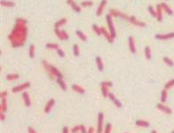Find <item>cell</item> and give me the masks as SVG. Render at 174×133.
Masks as SVG:
<instances>
[{"label": "cell", "instance_id": "1", "mask_svg": "<svg viewBox=\"0 0 174 133\" xmlns=\"http://www.w3.org/2000/svg\"><path fill=\"white\" fill-rule=\"evenodd\" d=\"M27 20L23 18H17L15 20V26L12 28V32L8 35V39L11 42L13 48L23 46L28 36V28L26 24Z\"/></svg>", "mask_w": 174, "mask_h": 133}, {"label": "cell", "instance_id": "2", "mask_svg": "<svg viewBox=\"0 0 174 133\" xmlns=\"http://www.w3.org/2000/svg\"><path fill=\"white\" fill-rule=\"evenodd\" d=\"M42 65L44 68H45V69L46 70L47 75H48L49 78L51 79V80H53L55 77L56 78H63V76H62L61 72L60 71L56 66L48 63L45 60L42 61Z\"/></svg>", "mask_w": 174, "mask_h": 133}, {"label": "cell", "instance_id": "3", "mask_svg": "<svg viewBox=\"0 0 174 133\" xmlns=\"http://www.w3.org/2000/svg\"><path fill=\"white\" fill-rule=\"evenodd\" d=\"M106 20H107V27H108V29H109V33L111 34L112 37L114 39L117 37V31H115V28L114 26V22H113V17L109 14H107L106 15Z\"/></svg>", "mask_w": 174, "mask_h": 133}, {"label": "cell", "instance_id": "4", "mask_svg": "<svg viewBox=\"0 0 174 133\" xmlns=\"http://www.w3.org/2000/svg\"><path fill=\"white\" fill-rule=\"evenodd\" d=\"M108 14H109V15H111L112 17H120V18L124 19V20H128V21H129L130 16H128L127 14L124 13V12L118 11V10H117V9H113V8H112V9L109 10V13Z\"/></svg>", "mask_w": 174, "mask_h": 133}, {"label": "cell", "instance_id": "5", "mask_svg": "<svg viewBox=\"0 0 174 133\" xmlns=\"http://www.w3.org/2000/svg\"><path fill=\"white\" fill-rule=\"evenodd\" d=\"M103 122H104V114L102 112H99L97 119V133L103 132Z\"/></svg>", "mask_w": 174, "mask_h": 133}, {"label": "cell", "instance_id": "6", "mask_svg": "<svg viewBox=\"0 0 174 133\" xmlns=\"http://www.w3.org/2000/svg\"><path fill=\"white\" fill-rule=\"evenodd\" d=\"M54 33H55L56 36H57L58 38L61 41H63V40L66 41L69 38V35H68L67 31H65V30H61L60 28H54Z\"/></svg>", "mask_w": 174, "mask_h": 133}, {"label": "cell", "instance_id": "7", "mask_svg": "<svg viewBox=\"0 0 174 133\" xmlns=\"http://www.w3.org/2000/svg\"><path fill=\"white\" fill-rule=\"evenodd\" d=\"M30 82H26V83H23V84L13 87V88L12 89V91L13 93H18V92H20V91H25L26 89L30 88Z\"/></svg>", "mask_w": 174, "mask_h": 133}, {"label": "cell", "instance_id": "8", "mask_svg": "<svg viewBox=\"0 0 174 133\" xmlns=\"http://www.w3.org/2000/svg\"><path fill=\"white\" fill-rule=\"evenodd\" d=\"M155 38L157 39V40H163V41L170 40V39L174 38V32L166 33V34H156L155 36Z\"/></svg>", "mask_w": 174, "mask_h": 133}, {"label": "cell", "instance_id": "9", "mask_svg": "<svg viewBox=\"0 0 174 133\" xmlns=\"http://www.w3.org/2000/svg\"><path fill=\"white\" fill-rule=\"evenodd\" d=\"M129 22H130L132 25L137 27H140V28H145L147 26V24L145 23L144 21H141V20H138L135 16H130L129 18Z\"/></svg>", "mask_w": 174, "mask_h": 133}, {"label": "cell", "instance_id": "10", "mask_svg": "<svg viewBox=\"0 0 174 133\" xmlns=\"http://www.w3.org/2000/svg\"><path fill=\"white\" fill-rule=\"evenodd\" d=\"M128 43H129V49L130 51V53H132V54H135L136 51H137V49H136V43H135V40H134L133 36H129V38H128Z\"/></svg>", "mask_w": 174, "mask_h": 133}, {"label": "cell", "instance_id": "11", "mask_svg": "<svg viewBox=\"0 0 174 133\" xmlns=\"http://www.w3.org/2000/svg\"><path fill=\"white\" fill-rule=\"evenodd\" d=\"M157 108H158L160 111L163 112V113H165L166 115H171L172 114V110H171L170 107H166V106H164L163 103H158L157 104Z\"/></svg>", "mask_w": 174, "mask_h": 133}, {"label": "cell", "instance_id": "12", "mask_svg": "<svg viewBox=\"0 0 174 133\" xmlns=\"http://www.w3.org/2000/svg\"><path fill=\"white\" fill-rule=\"evenodd\" d=\"M106 5H107V0H101L100 3L99 4L98 8H97V11H96L97 16H100L101 14L103 13V11H104V9H105Z\"/></svg>", "mask_w": 174, "mask_h": 133}, {"label": "cell", "instance_id": "13", "mask_svg": "<svg viewBox=\"0 0 174 133\" xmlns=\"http://www.w3.org/2000/svg\"><path fill=\"white\" fill-rule=\"evenodd\" d=\"M101 32H102V35L104 36V37L106 38V40L107 41L108 43H112L114 42V38L112 37L111 34L109 33V31H107L104 27H101Z\"/></svg>", "mask_w": 174, "mask_h": 133}, {"label": "cell", "instance_id": "14", "mask_svg": "<svg viewBox=\"0 0 174 133\" xmlns=\"http://www.w3.org/2000/svg\"><path fill=\"white\" fill-rule=\"evenodd\" d=\"M108 98H109V99L112 101V102L114 103V105L115 106L117 107H118V108H120V107H122V103L120 102V100L118 99H117V97L115 96V95L113 94V93H111V92H109V94H108Z\"/></svg>", "mask_w": 174, "mask_h": 133}, {"label": "cell", "instance_id": "15", "mask_svg": "<svg viewBox=\"0 0 174 133\" xmlns=\"http://www.w3.org/2000/svg\"><path fill=\"white\" fill-rule=\"evenodd\" d=\"M155 10H156V19H157V20L160 22L163 20V11L160 4L156 5Z\"/></svg>", "mask_w": 174, "mask_h": 133}, {"label": "cell", "instance_id": "16", "mask_svg": "<svg viewBox=\"0 0 174 133\" xmlns=\"http://www.w3.org/2000/svg\"><path fill=\"white\" fill-rule=\"evenodd\" d=\"M54 104H55L54 99H50L48 100V102H47V104H46V106H45V113L48 114L49 112L52 110V108H53V106H54Z\"/></svg>", "mask_w": 174, "mask_h": 133}, {"label": "cell", "instance_id": "17", "mask_svg": "<svg viewBox=\"0 0 174 133\" xmlns=\"http://www.w3.org/2000/svg\"><path fill=\"white\" fill-rule=\"evenodd\" d=\"M96 65L99 71L102 72L103 70H104V64H103L102 58H101L100 56H97L96 57Z\"/></svg>", "mask_w": 174, "mask_h": 133}, {"label": "cell", "instance_id": "18", "mask_svg": "<svg viewBox=\"0 0 174 133\" xmlns=\"http://www.w3.org/2000/svg\"><path fill=\"white\" fill-rule=\"evenodd\" d=\"M22 98H23V100H24V104L26 107H30L31 106V99L30 97L28 95V93L27 91H24L22 93Z\"/></svg>", "mask_w": 174, "mask_h": 133}, {"label": "cell", "instance_id": "19", "mask_svg": "<svg viewBox=\"0 0 174 133\" xmlns=\"http://www.w3.org/2000/svg\"><path fill=\"white\" fill-rule=\"evenodd\" d=\"M7 110V100L6 98L1 99V103H0V112L1 113H5Z\"/></svg>", "mask_w": 174, "mask_h": 133}, {"label": "cell", "instance_id": "20", "mask_svg": "<svg viewBox=\"0 0 174 133\" xmlns=\"http://www.w3.org/2000/svg\"><path fill=\"white\" fill-rule=\"evenodd\" d=\"M0 4H1L2 6H4V7H14L15 6V3H14L13 1H10V0H1V2H0Z\"/></svg>", "mask_w": 174, "mask_h": 133}, {"label": "cell", "instance_id": "21", "mask_svg": "<svg viewBox=\"0 0 174 133\" xmlns=\"http://www.w3.org/2000/svg\"><path fill=\"white\" fill-rule=\"evenodd\" d=\"M160 5H161V6H162V8H163V11H164L165 12H166V13L170 14V15H173V11H172V10H171V8L170 7V6L168 5L166 3L163 2V3H161Z\"/></svg>", "mask_w": 174, "mask_h": 133}, {"label": "cell", "instance_id": "22", "mask_svg": "<svg viewBox=\"0 0 174 133\" xmlns=\"http://www.w3.org/2000/svg\"><path fill=\"white\" fill-rule=\"evenodd\" d=\"M135 123L139 127H143V128H148L150 125V123L148 121H145V120H138V121H136Z\"/></svg>", "mask_w": 174, "mask_h": 133}, {"label": "cell", "instance_id": "23", "mask_svg": "<svg viewBox=\"0 0 174 133\" xmlns=\"http://www.w3.org/2000/svg\"><path fill=\"white\" fill-rule=\"evenodd\" d=\"M76 35L77 36V37L80 39L81 41H83V42H86V41H87L86 35L84 34V32H82L81 30H76Z\"/></svg>", "mask_w": 174, "mask_h": 133}, {"label": "cell", "instance_id": "24", "mask_svg": "<svg viewBox=\"0 0 174 133\" xmlns=\"http://www.w3.org/2000/svg\"><path fill=\"white\" fill-rule=\"evenodd\" d=\"M72 89H73L74 91L79 93V94H84V89L83 88L82 86L78 85V84H73V85H72Z\"/></svg>", "mask_w": 174, "mask_h": 133}, {"label": "cell", "instance_id": "25", "mask_svg": "<svg viewBox=\"0 0 174 133\" xmlns=\"http://www.w3.org/2000/svg\"><path fill=\"white\" fill-rule=\"evenodd\" d=\"M67 21H68V20L66 18H61V20H59L58 21H56L55 22V24H54V28H61V26H63V25H65L66 23H67Z\"/></svg>", "mask_w": 174, "mask_h": 133}, {"label": "cell", "instance_id": "26", "mask_svg": "<svg viewBox=\"0 0 174 133\" xmlns=\"http://www.w3.org/2000/svg\"><path fill=\"white\" fill-rule=\"evenodd\" d=\"M144 53H145V57H146L147 60H151V58H152V54H151V47L148 46V45H147L146 47H145L144 49Z\"/></svg>", "mask_w": 174, "mask_h": 133}, {"label": "cell", "instance_id": "27", "mask_svg": "<svg viewBox=\"0 0 174 133\" xmlns=\"http://www.w3.org/2000/svg\"><path fill=\"white\" fill-rule=\"evenodd\" d=\"M56 82L58 83V84L60 85V87H61L63 91L67 90V84H66V83L63 81V78H57L56 79Z\"/></svg>", "mask_w": 174, "mask_h": 133}, {"label": "cell", "instance_id": "28", "mask_svg": "<svg viewBox=\"0 0 174 133\" xmlns=\"http://www.w3.org/2000/svg\"><path fill=\"white\" fill-rule=\"evenodd\" d=\"M28 55H30V59H33L36 55V46L35 45H30V50H28Z\"/></svg>", "mask_w": 174, "mask_h": 133}, {"label": "cell", "instance_id": "29", "mask_svg": "<svg viewBox=\"0 0 174 133\" xmlns=\"http://www.w3.org/2000/svg\"><path fill=\"white\" fill-rule=\"evenodd\" d=\"M92 30L94 31V33L96 35H98V36L102 35V32H101V27H99L97 24H92Z\"/></svg>", "mask_w": 174, "mask_h": 133}, {"label": "cell", "instance_id": "30", "mask_svg": "<svg viewBox=\"0 0 174 133\" xmlns=\"http://www.w3.org/2000/svg\"><path fill=\"white\" fill-rule=\"evenodd\" d=\"M167 97H168L167 90H166V89H163V90L162 91V92H161V102L163 103V104L164 103V102H166Z\"/></svg>", "mask_w": 174, "mask_h": 133}, {"label": "cell", "instance_id": "31", "mask_svg": "<svg viewBox=\"0 0 174 133\" xmlns=\"http://www.w3.org/2000/svg\"><path fill=\"white\" fill-rule=\"evenodd\" d=\"M19 78H20V76H19V74H16V73H14V74H8L6 76V79L8 81H14L17 80Z\"/></svg>", "mask_w": 174, "mask_h": 133}, {"label": "cell", "instance_id": "32", "mask_svg": "<svg viewBox=\"0 0 174 133\" xmlns=\"http://www.w3.org/2000/svg\"><path fill=\"white\" fill-rule=\"evenodd\" d=\"M45 47H46L47 49H50V50H57L59 49V45H57V43H47L46 45H45Z\"/></svg>", "mask_w": 174, "mask_h": 133}, {"label": "cell", "instance_id": "33", "mask_svg": "<svg viewBox=\"0 0 174 133\" xmlns=\"http://www.w3.org/2000/svg\"><path fill=\"white\" fill-rule=\"evenodd\" d=\"M163 62H164L165 64H166L167 66H171V68H172V66H174V62L172 61V60H171L170 58L168 57H163Z\"/></svg>", "mask_w": 174, "mask_h": 133}, {"label": "cell", "instance_id": "34", "mask_svg": "<svg viewBox=\"0 0 174 133\" xmlns=\"http://www.w3.org/2000/svg\"><path fill=\"white\" fill-rule=\"evenodd\" d=\"M148 12L152 15V17L154 18H156V10L154 8V6L153 5H148Z\"/></svg>", "mask_w": 174, "mask_h": 133}, {"label": "cell", "instance_id": "35", "mask_svg": "<svg viewBox=\"0 0 174 133\" xmlns=\"http://www.w3.org/2000/svg\"><path fill=\"white\" fill-rule=\"evenodd\" d=\"M70 6H71L72 9H73L76 12H81V6L78 5L76 3L73 2V3H72L71 5H70Z\"/></svg>", "mask_w": 174, "mask_h": 133}, {"label": "cell", "instance_id": "36", "mask_svg": "<svg viewBox=\"0 0 174 133\" xmlns=\"http://www.w3.org/2000/svg\"><path fill=\"white\" fill-rule=\"evenodd\" d=\"M101 93H102V95L104 98L108 97V94H109L108 88H107V87H105V86H101Z\"/></svg>", "mask_w": 174, "mask_h": 133}, {"label": "cell", "instance_id": "37", "mask_svg": "<svg viewBox=\"0 0 174 133\" xmlns=\"http://www.w3.org/2000/svg\"><path fill=\"white\" fill-rule=\"evenodd\" d=\"M93 5V2L92 1H83L81 3V6L82 7H91V6Z\"/></svg>", "mask_w": 174, "mask_h": 133}, {"label": "cell", "instance_id": "38", "mask_svg": "<svg viewBox=\"0 0 174 133\" xmlns=\"http://www.w3.org/2000/svg\"><path fill=\"white\" fill-rule=\"evenodd\" d=\"M73 53L76 57H78L80 55V51H79V47H78L77 45H73Z\"/></svg>", "mask_w": 174, "mask_h": 133}, {"label": "cell", "instance_id": "39", "mask_svg": "<svg viewBox=\"0 0 174 133\" xmlns=\"http://www.w3.org/2000/svg\"><path fill=\"white\" fill-rule=\"evenodd\" d=\"M173 86H174V79H171V80H170L169 82H168L167 84H165L164 89H166V90H169V89L172 88Z\"/></svg>", "mask_w": 174, "mask_h": 133}, {"label": "cell", "instance_id": "40", "mask_svg": "<svg viewBox=\"0 0 174 133\" xmlns=\"http://www.w3.org/2000/svg\"><path fill=\"white\" fill-rule=\"evenodd\" d=\"M111 130H112L111 123H107V124H106L105 130H103V133H111Z\"/></svg>", "mask_w": 174, "mask_h": 133}, {"label": "cell", "instance_id": "41", "mask_svg": "<svg viewBox=\"0 0 174 133\" xmlns=\"http://www.w3.org/2000/svg\"><path fill=\"white\" fill-rule=\"evenodd\" d=\"M100 86H105L107 87V88H110V87L113 86V84L110 82V81H104L100 84Z\"/></svg>", "mask_w": 174, "mask_h": 133}, {"label": "cell", "instance_id": "42", "mask_svg": "<svg viewBox=\"0 0 174 133\" xmlns=\"http://www.w3.org/2000/svg\"><path fill=\"white\" fill-rule=\"evenodd\" d=\"M56 53H57V54L59 55L61 58H64V57H65V53H64L63 50L61 49V48H59V49L56 50Z\"/></svg>", "mask_w": 174, "mask_h": 133}, {"label": "cell", "instance_id": "43", "mask_svg": "<svg viewBox=\"0 0 174 133\" xmlns=\"http://www.w3.org/2000/svg\"><path fill=\"white\" fill-rule=\"evenodd\" d=\"M80 130H81V125H76V126H75V127L72 128L71 132L72 133H77L78 131H80Z\"/></svg>", "mask_w": 174, "mask_h": 133}, {"label": "cell", "instance_id": "44", "mask_svg": "<svg viewBox=\"0 0 174 133\" xmlns=\"http://www.w3.org/2000/svg\"><path fill=\"white\" fill-rule=\"evenodd\" d=\"M7 94H8V91H2V92L0 93V98H1V99H3V98H6V96H7Z\"/></svg>", "mask_w": 174, "mask_h": 133}, {"label": "cell", "instance_id": "45", "mask_svg": "<svg viewBox=\"0 0 174 133\" xmlns=\"http://www.w3.org/2000/svg\"><path fill=\"white\" fill-rule=\"evenodd\" d=\"M28 133H37V130H35L33 127H30H30H28Z\"/></svg>", "mask_w": 174, "mask_h": 133}, {"label": "cell", "instance_id": "46", "mask_svg": "<svg viewBox=\"0 0 174 133\" xmlns=\"http://www.w3.org/2000/svg\"><path fill=\"white\" fill-rule=\"evenodd\" d=\"M87 130H86V128L84 127V125H81V130H80L81 133H86Z\"/></svg>", "mask_w": 174, "mask_h": 133}, {"label": "cell", "instance_id": "47", "mask_svg": "<svg viewBox=\"0 0 174 133\" xmlns=\"http://www.w3.org/2000/svg\"><path fill=\"white\" fill-rule=\"evenodd\" d=\"M62 133H69V130H68V128L67 126L63 127V129H62Z\"/></svg>", "mask_w": 174, "mask_h": 133}, {"label": "cell", "instance_id": "48", "mask_svg": "<svg viewBox=\"0 0 174 133\" xmlns=\"http://www.w3.org/2000/svg\"><path fill=\"white\" fill-rule=\"evenodd\" d=\"M0 119H1L2 121H5V113H1V114H0Z\"/></svg>", "mask_w": 174, "mask_h": 133}, {"label": "cell", "instance_id": "49", "mask_svg": "<svg viewBox=\"0 0 174 133\" xmlns=\"http://www.w3.org/2000/svg\"><path fill=\"white\" fill-rule=\"evenodd\" d=\"M93 130H94V129H93L92 127H90L88 129V130H87L86 133H93Z\"/></svg>", "mask_w": 174, "mask_h": 133}, {"label": "cell", "instance_id": "50", "mask_svg": "<svg viewBox=\"0 0 174 133\" xmlns=\"http://www.w3.org/2000/svg\"><path fill=\"white\" fill-rule=\"evenodd\" d=\"M73 2H75L74 0H67V4H68V5H71V4L73 3Z\"/></svg>", "mask_w": 174, "mask_h": 133}, {"label": "cell", "instance_id": "51", "mask_svg": "<svg viewBox=\"0 0 174 133\" xmlns=\"http://www.w3.org/2000/svg\"><path fill=\"white\" fill-rule=\"evenodd\" d=\"M151 133H157V132H156V130H152V131H151Z\"/></svg>", "mask_w": 174, "mask_h": 133}, {"label": "cell", "instance_id": "52", "mask_svg": "<svg viewBox=\"0 0 174 133\" xmlns=\"http://www.w3.org/2000/svg\"><path fill=\"white\" fill-rule=\"evenodd\" d=\"M171 133H174V130H172V132H171Z\"/></svg>", "mask_w": 174, "mask_h": 133}, {"label": "cell", "instance_id": "53", "mask_svg": "<svg viewBox=\"0 0 174 133\" xmlns=\"http://www.w3.org/2000/svg\"><path fill=\"white\" fill-rule=\"evenodd\" d=\"M124 133H127V132H124Z\"/></svg>", "mask_w": 174, "mask_h": 133}]
</instances>
